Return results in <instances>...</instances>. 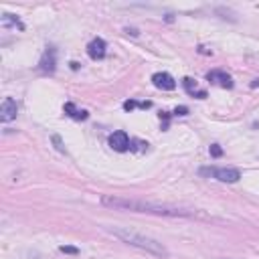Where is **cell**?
Returning a JSON list of instances; mask_svg holds the SVG:
<instances>
[{
    "mask_svg": "<svg viewBox=\"0 0 259 259\" xmlns=\"http://www.w3.org/2000/svg\"><path fill=\"white\" fill-rule=\"evenodd\" d=\"M101 204L110 206L117 211H132V213H146V215H160V217H193L197 213L180 209L174 204H164V202H152V201H140V199H124V197H114V195H103Z\"/></svg>",
    "mask_w": 259,
    "mask_h": 259,
    "instance_id": "cell-1",
    "label": "cell"
},
{
    "mask_svg": "<svg viewBox=\"0 0 259 259\" xmlns=\"http://www.w3.org/2000/svg\"><path fill=\"white\" fill-rule=\"evenodd\" d=\"M110 231L114 233V237L122 239L124 243H128L132 247H138V249H142V251H148V253L156 255V257H168L170 255L168 249L160 243V241L152 239V237H148L144 233H138V231L128 229V227H112Z\"/></svg>",
    "mask_w": 259,
    "mask_h": 259,
    "instance_id": "cell-2",
    "label": "cell"
},
{
    "mask_svg": "<svg viewBox=\"0 0 259 259\" xmlns=\"http://www.w3.org/2000/svg\"><path fill=\"white\" fill-rule=\"evenodd\" d=\"M201 174L213 176L221 182H237L241 178V172L237 168H201Z\"/></svg>",
    "mask_w": 259,
    "mask_h": 259,
    "instance_id": "cell-3",
    "label": "cell"
},
{
    "mask_svg": "<svg viewBox=\"0 0 259 259\" xmlns=\"http://www.w3.org/2000/svg\"><path fill=\"white\" fill-rule=\"evenodd\" d=\"M108 144H110V148H112V150H115V152H126V150H130V148H132V140H130V136H128L126 132H122V130L114 132V134L110 136Z\"/></svg>",
    "mask_w": 259,
    "mask_h": 259,
    "instance_id": "cell-4",
    "label": "cell"
},
{
    "mask_svg": "<svg viewBox=\"0 0 259 259\" xmlns=\"http://www.w3.org/2000/svg\"><path fill=\"white\" fill-rule=\"evenodd\" d=\"M16 114H19V106H16V101L12 97H4L2 106H0V119H2L4 124L12 122V119L16 117Z\"/></svg>",
    "mask_w": 259,
    "mask_h": 259,
    "instance_id": "cell-5",
    "label": "cell"
},
{
    "mask_svg": "<svg viewBox=\"0 0 259 259\" xmlns=\"http://www.w3.org/2000/svg\"><path fill=\"white\" fill-rule=\"evenodd\" d=\"M152 83L156 85L158 89H164V91H172V89H176V79L172 77L170 73H164V71L154 73V75H152Z\"/></svg>",
    "mask_w": 259,
    "mask_h": 259,
    "instance_id": "cell-6",
    "label": "cell"
},
{
    "mask_svg": "<svg viewBox=\"0 0 259 259\" xmlns=\"http://www.w3.org/2000/svg\"><path fill=\"white\" fill-rule=\"evenodd\" d=\"M106 51H108V45H106V41L99 39V37L93 39V41H89V45H87V55L93 61H99V59L106 57Z\"/></svg>",
    "mask_w": 259,
    "mask_h": 259,
    "instance_id": "cell-7",
    "label": "cell"
},
{
    "mask_svg": "<svg viewBox=\"0 0 259 259\" xmlns=\"http://www.w3.org/2000/svg\"><path fill=\"white\" fill-rule=\"evenodd\" d=\"M206 79H209L211 83H217V85H221V87H233V79H231V75L229 73H225V71H219V69H215V71H209L206 73Z\"/></svg>",
    "mask_w": 259,
    "mask_h": 259,
    "instance_id": "cell-8",
    "label": "cell"
},
{
    "mask_svg": "<svg viewBox=\"0 0 259 259\" xmlns=\"http://www.w3.org/2000/svg\"><path fill=\"white\" fill-rule=\"evenodd\" d=\"M41 69L43 71H55V49H47L41 57Z\"/></svg>",
    "mask_w": 259,
    "mask_h": 259,
    "instance_id": "cell-9",
    "label": "cell"
},
{
    "mask_svg": "<svg viewBox=\"0 0 259 259\" xmlns=\"http://www.w3.org/2000/svg\"><path fill=\"white\" fill-rule=\"evenodd\" d=\"M182 85H184V89L191 93V95H195V97H199V99H204V97H206V91H204V89H199L197 83H195L191 77H184V79H182Z\"/></svg>",
    "mask_w": 259,
    "mask_h": 259,
    "instance_id": "cell-10",
    "label": "cell"
},
{
    "mask_svg": "<svg viewBox=\"0 0 259 259\" xmlns=\"http://www.w3.org/2000/svg\"><path fill=\"white\" fill-rule=\"evenodd\" d=\"M65 114L69 117H73V119H87L89 117V114L85 110H77L75 103H65Z\"/></svg>",
    "mask_w": 259,
    "mask_h": 259,
    "instance_id": "cell-11",
    "label": "cell"
},
{
    "mask_svg": "<svg viewBox=\"0 0 259 259\" xmlns=\"http://www.w3.org/2000/svg\"><path fill=\"white\" fill-rule=\"evenodd\" d=\"M2 27L4 29H8V27H19V29H23V23L19 21V19H16V16L14 14H2Z\"/></svg>",
    "mask_w": 259,
    "mask_h": 259,
    "instance_id": "cell-12",
    "label": "cell"
},
{
    "mask_svg": "<svg viewBox=\"0 0 259 259\" xmlns=\"http://www.w3.org/2000/svg\"><path fill=\"white\" fill-rule=\"evenodd\" d=\"M134 108H150V101H146V103H136V101H126L124 103V110H134Z\"/></svg>",
    "mask_w": 259,
    "mask_h": 259,
    "instance_id": "cell-13",
    "label": "cell"
},
{
    "mask_svg": "<svg viewBox=\"0 0 259 259\" xmlns=\"http://www.w3.org/2000/svg\"><path fill=\"white\" fill-rule=\"evenodd\" d=\"M53 144H55V148H57L59 152H65V146H63V142H61L59 136H53Z\"/></svg>",
    "mask_w": 259,
    "mask_h": 259,
    "instance_id": "cell-14",
    "label": "cell"
},
{
    "mask_svg": "<svg viewBox=\"0 0 259 259\" xmlns=\"http://www.w3.org/2000/svg\"><path fill=\"white\" fill-rule=\"evenodd\" d=\"M211 154H213V156H215V158H219V156H223V150L219 148V144H213V146H211Z\"/></svg>",
    "mask_w": 259,
    "mask_h": 259,
    "instance_id": "cell-15",
    "label": "cell"
},
{
    "mask_svg": "<svg viewBox=\"0 0 259 259\" xmlns=\"http://www.w3.org/2000/svg\"><path fill=\"white\" fill-rule=\"evenodd\" d=\"M61 251H63V253H71V255H77V253H79L75 247H65V245L61 247Z\"/></svg>",
    "mask_w": 259,
    "mask_h": 259,
    "instance_id": "cell-16",
    "label": "cell"
},
{
    "mask_svg": "<svg viewBox=\"0 0 259 259\" xmlns=\"http://www.w3.org/2000/svg\"><path fill=\"white\" fill-rule=\"evenodd\" d=\"M174 114H176V115H186V114H188V110H186V108H176V110H174Z\"/></svg>",
    "mask_w": 259,
    "mask_h": 259,
    "instance_id": "cell-17",
    "label": "cell"
}]
</instances>
